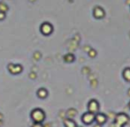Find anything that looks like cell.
<instances>
[{
	"label": "cell",
	"instance_id": "7a4b0ae2",
	"mask_svg": "<svg viewBox=\"0 0 130 127\" xmlns=\"http://www.w3.org/2000/svg\"><path fill=\"white\" fill-rule=\"evenodd\" d=\"M82 119H83V122L86 124H90L94 120V115H93V113H87L83 116Z\"/></svg>",
	"mask_w": 130,
	"mask_h": 127
},
{
	"label": "cell",
	"instance_id": "5b68a950",
	"mask_svg": "<svg viewBox=\"0 0 130 127\" xmlns=\"http://www.w3.org/2000/svg\"><path fill=\"white\" fill-rule=\"evenodd\" d=\"M33 127H43V125H42V124H40V123H36V124H35V125L34 126H33Z\"/></svg>",
	"mask_w": 130,
	"mask_h": 127
},
{
	"label": "cell",
	"instance_id": "277c9868",
	"mask_svg": "<svg viewBox=\"0 0 130 127\" xmlns=\"http://www.w3.org/2000/svg\"><path fill=\"white\" fill-rule=\"evenodd\" d=\"M96 120H98V123L102 124V123L105 122V117H104V115H102V114H98V115L96 116Z\"/></svg>",
	"mask_w": 130,
	"mask_h": 127
},
{
	"label": "cell",
	"instance_id": "3957f363",
	"mask_svg": "<svg viewBox=\"0 0 130 127\" xmlns=\"http://www.w3.org/2000/svg\"><path fill=\"white\" fill-rule=\"evenodd\" d=\"M89 110H90L91 112H96V111H98V103H96L95 101H92L90 103H89Z\"/></svg>",
	"mask_w": 130,
	"mask_h": 127
},
{
	"label": "cell",
	"instance_id": "6da1fadb",
	"mask_svg": "<svg viewBox=\"0 0 130 127\" xmlns=\"http://www.w3.org/2000/svg\"><path fill=\"white\" fill-rule=\"evenodd\" d=\"M31 117L33 118V120L36 121V123H41L42 121L44 119V113H43V110H35L31 114Z\"/></svg>",
	"mask_w": 130,
	"mask_h": 127
}]
</instances>
